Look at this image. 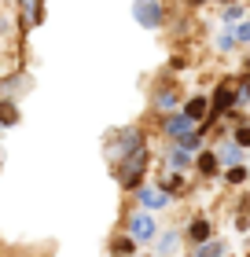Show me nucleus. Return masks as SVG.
Masks as SVG:
<instances>
[{
  "label": "nucleus",
  "mask_w": 250,
  "mask_h": 257,
  "mask_svg": "<svg viewBox=\"0 0 250 257\" xmlns=\"http://www.w3.org/2000/svg\"><path fill=\"white\" fill-rule=\"evenodd\" d=\"M202 114H206V100L199 96V100H192V103H188V121H199Z\"/></svg>",
  "instance_id": "obj_4"
},
{
  "label": "nucleus",
  "mask_w": 250,
  "mask_h": 257,
  "mask_svg": "<svg viewBox=\"0 0 250 257\" xmlns=\"http://www.w3.org/2000/svg\"><path fill=\"white\" fill-rule=\"evenodd\" d=\"M162 202H166L162 191H143V206H162Z\"/></svg>",
  "instance_id": "obj_8"
},
{
  "label": "nucleus",
  "mask_w": 250,
  "mask_h": 257,
  "mask_svg": "<svg viewBox=\"0 0 250 257\" xmlns=\"http://www.w3.org/2000/svg\"><path fill=\"white\" fill-rule=\"evenodd\" d=\"M199 257H221V242H206V246L199 250Z\"/></svg>",
  "instance_id": "obj_10"
},
{
  "label": "nucleus",
  "mask_w": 250,
  "mask_h": 257,
  "mask_svg": "<svg viewBox=\"0 0 250 257\" xmlns=\"http://www.w3.org/2000/svg\"><path fill=\"white\" fill-rule=\"evenodd\" d=\"M239 37H243V41L250 37V22H243V26H239Z\"/></svg>",
  "instance_id": "obj_15"
},
{
  "label": "nucleus",
  "mask_w": 250,
  "mask_h": 257,
  "mask_svg": "<svg viewBox=\"0 0 250 257\" xmlns=\"http://www.w3.org/2000/svg\"><path fill=\"white\" fill-rule=\"evenodd\" d=\"M136 18L147 22V26H155L162 18V11H159V4H136Z\"/></svg>",
  "instance_id": "obj_2"
},
{
  "label": "nucleus",
  "mask_w": 250,
  "mask_h": 257,
  "mask_svg": "<svg viewBox=\"0 0 250 257\" xmlns=\"http://www.w3.org/2000/svg\"><path fill=\"white\" fill-rule=\"evenodd\" d=\"M214 169H217V158H214V154H210V151H206V154L199 158V173H206V176H210V173H214Z\"/></svg>",
  "instance_id": "obj_6"
},
{
  "label": "nucleus",
  "mask_w": 250,
  "mask_h": 257,
  "mask_svg": "<svg viewBox=\"0 0 250 257\" xmlns=\"http://www.w3.org/2000/svg\"><path fill=\"white\" fill-rule=\"evenodd\" d=\"M225 162L235 169V162H239V151H235V147H228V151H225Z\"/></svg>",
  "instance_id": "obj_12"
},
{
  "label": "nucleus",
  "mask_w": 250,
  "mask_h": 257,
  "mask_svg": "<svg viewBox=\"0 0 250 257\" xmlns=\"http://www.w3.org/2000/svg\"><path fill=\"white\" fill-rule=\"evenodd\" d=\"M133 235L136 239H151L155 235V221L151 217H133Z\"/></svg>",
  "instance_id": "obj_3"
},
{
  "label": "nucleus",
  "mask_w": 250,
  "mask_h": 257,
  "mask_svg": "<svg viewBox=\"0 0 250 257\" xmlns=\"http://www.w3.org/2000/svg\"><path fill=\"white\" fill-rule=\"evenodd\" d=\"M206 235H210V224H206V221H195V224H192V239L199 242V239H206Z\"/></svg>",
  "instance_id": "obj_7"
},
{
  "label": "nucleus",
  "mask_w": 250,
  "mask_h": 257,
  "mask_svg": "<svg viewBox=\"0 0 250 257\" xmlns=\"http://www.w3.org/2000/svg\"><path fill=\"white\" fill-rule=\"evenodd\" d=\"M118 257H122V254H118Z\"/></svg>",
  "instance_id": "obj_18"
},
{
  "label": "nucleus",
  "mask_w": 250,
  "mask_h": 257,
  "mask_svg": "<svg viewBox=\"0 0 250 257\" xmlns=\"http://www.w3.org/2000/svg\"><path fill=\"white\" fill-rule=\"evenodd\" d=\"M243 176H247V173H243V169H239V166H235V169H232V173H228V180H232V184H239V180H243Z\"/></svg>",
  "instance_id": "obj_14"
},
{
  "label": "nucleus",
  "mask_w": 250,
  "mask_h": 257,
  "mask_svg": "<svg viewBox=\"0 0 250 257\" xmlns=\"http://www.w3.org/2000/svg\"><path fill=\"white\" fill-rule=\"evenodd\" d=\"M239 143H250V129H239Z\"/></svg>",
  "instance_id": "obj_16"
},
{
  "label": "nucleus",
  "mask_w": 250,
  "mask_h": 257,
  "mask_svg": "<svg viewBox=\"0 0 250 257\" xmlns=\"http://www.w3.org/2000/svg\"><path fill=\"white\" fill-rule=\"evenodd\" d=\"M11 121H15V107L0 103V125H11Z\"/></svg>",
  "instance_id": "obj_9"
},
{
  "label": "nucleus",
  "mask_w": 250,
  "mask_h": 257,
  "mask_svg": "<svg viewBox=\"0 0 250 257\" xmlns=\"http://www.w3.org/2000/svg\"><path fill=\"white\" fill-rule=\"evenodd\" d=\"M247 100H250V85H247Z\"/></svg>",
  "instance_id": "obj_17"
},
{
  "label": "nucleus",
  "mask_w": 250,
  "mask_h": 257,
  "mask_svg": "<svg viewBox=\"0 0 250 257\" xmlns=\"http://www.w3.org/2000/svg\"><path fill=\"white\" fill-rule=\"evenodd\" d=\"M232 100H235V96H232V88H217V96H214V110H225Z\"/></svg>",
  "instance_id": "obj_5"
},
{
  "label": "nucleus",
  "mask_w": 250,
  "mask_h": 257,
  "mask_svg": "<svg viewBox=\"0 0 250 257\" xmlns=\"http://www.w3.org/2000/svg\"><path fill=\"white\" fill-rule=\"evenodd\" d=\"M184 129H188V118H169V133H177V136H180Z\"/></svg>",
  "instance_id": "obj_11"
},
{
  "label": "nucleus",
  "mask_w": 250,
  "mask_h": 257,
  "mask_svg": "<svg viewBox=\"0 0 250 257\" xmlns=\"http://www.w3.org/2000/svg\"><path fill=\"white\" fill-rule=\"evenodd\" d=\"M143 162H147V154H143L140 147H133V154H129V162H125V184H136V180H140Z\"/></svg>",
  "instance_id": "obj_1"
},
{
  "label": "nucleus",
  "mask_w": 250,
  "mask_h": 257,
  "mask_svg": "<svg viewBox=\"0 0 250 257\" xmlns=\"http://www.w3.org/2000/svg\"><path fill=\"white\" fill-rule=\"evenodd\" d=\"M114 246H118V254H125V250H133V239H118Z\"/></svg>",
  "instance_id": "obj_13"
}]
</instances>
